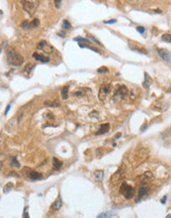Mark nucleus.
<instances>
[{"instance_id": "nucleus-1", "label": "nucleus", "mask_w": 171, "mask_h": 218, "mask_svg": "<svg viewBox=\"0 0 171 218\" xmlns=\"http://www.w3.org/2000/svg\"><path fill=\"white\" fill-rule=\"evenodd\" d=\"M6 56H7V62H8L10 66H20L21 64H23V62H24V58H23L20 53H18L14 48L9 49L6 53Z\"/></svg>"}, {"instance_id": "nucleus-2", "label": "nucleus", "mask_w": 171, "mask_h": 218, "mask_svg": "<svg viewBox=\"0 0 171 218\" xmlns=\"http://www.w3.org/2000/svg\"><path fill=\"white\" fill-rule=\"evenodd\" d=\"M23 5V9L29 14L30 16H33L35 12H36L37 8L39 6V1H30V0H26V1H21Z\"/></svg>"}, {"instance_id": "nucleus-3", "label": "nucleus", "mask_w": 171, "mask_h": 218, "mask_svg": "<svg viewBox=\"0 0 171 218\" xmlns=\"http://www.w3.org/2000/svg\"><path fill=\"white\" fill-rule=\"evenodd\" d=\"M23 173H24L25 177L29 178L30 180H33V182H35V180H40L43 178V175L42 173L32 170V169L28 168V167H25L23 169Z\"/></svg>"}, {"instance_id": "nucleus-4", "label": "nucleus", "mask_w": 171, "mask_h": 218, "mask_svg": "<svg viewBox=\"0 0 171 218\" xmlns=\"http://www.w3.org/2000/svg\"><path fill=\"white\" fill-rule=\"evenodd\" d=\"M120 193L123 194V196L127 199H131L135 195V189L133 186L128 184L127 182H123L120 187Z\"/></svg>"}, {"instance_id": "nucleus-5", "label": "nucleus", "mask_w": 171, "mask_h": 218, "mask_svg": "<svg viewBox=\"0 0 171 218\" xmlns=\"http://www.w3.org/2000/svg\"><path fill=\"white\" fill-rule=\"evenodd\" d=\"M129 93H130V91H129L128 87L125 86V85H121V86H119L116 89V91H115L114 96L113 97H114V99L116 101L123 100V99H126L127 97H128Z\"/></svg>"}, {"instance_id": "nucleus-6", "label": "nucleus", "mask_w": 171, "mask_h": 218, "mask_svg": "<svg viewBox=\"0 0 171 218\" xmlns=\"http://www.w3.org/2000/svg\"><path fill=\"white\" fill-rule=\"evenodd\" d=\"M37 48H38V50L43 51L45 54H48V55L52 54V53L55 52V48L52 47L48 42L45 41V40L39 42L38 45H37Z\"/></svg>"}, {"instance_id": "nucleus-7", "label": "nucleus", "mask_w": 171, "mask_h": 218, "mask_svg": "<svg viewBox=\"0 0 171 218\" xmlns=\"http://www.w3.org/2000/svg\"><path fill=\"white\" fill-rule=\"evenodd\" d=\"M111 90H112V85L110 83H103L100 86V89H99V94H98L99 99L100 100H104L110 94Z\"/></svg>"}, {"instance_id": "nucleus-8", "label": "nucleus", "mask_w": 171, "mask_h": 218, "mask_svg": "<svg viewBox=\"0 0 171 218\" xmlns=\"http://www.w3.org/2000/svg\"><path fill=\"white\" fill-rule=\"evenodd\" d=\"M40 25V21L37 18H35L32 21H24V22L21 24V28L24 30H31V29H35V28L39 27Z\"/></svg>"}, {"instance_id": "nucleus-9", "label": "nucleus", "mask_w": 171, "mask_h": 218, "mask_svg": "<svg viewBox=\"0 0 171 218\" xmlns=\"http://www.w3.org/2000/svg\"><path fill=\"white\" fill-rule=\"evenodd\" d=\"M149 186H146L145 184H142V186L140 187V189H138V197L136 199V202H138V201H140L142 198L144 197L145 195L147 194V192H149Z\"/></svg>"}, {"instance_id": "nucleus-10", "label": "nucleus", "mask_w": 171, "mask_h": 218, "mask_svg": "<svg viewBox=\"0 0 171 218\" xmlns=\"http://www.w3.org/2000/svg\"><path fill=\"white\" fill-rule=\"evenodd\" d=\"M157 53H158V55L160 56L161 59H162L163 61H165V62H170L171 54H170V52L168 50H166V49H158Z\"/></svg>"}, {"instance_id": "nucleus-11", "label": "nucleus", "mask_w": 171, "mask_h": 218, "mask_svg": "<svg viewBox=\"0 0 171 218\" xmlns=\"http://www.w3.org/2000/svg\"><path fill=\"white\" fill-rule=\"evenodd\" d=\"M75 42H79V47L81 48V49H83L85 47V46H89V44H90V41L88 40V39H84V38H82V37H76V38H74L73 39Z\"/></svg>"}, {"instance_id": "nucleus-12", "label": "nucleus", "mask_w": 171, "mask_h": 218, "mask_svg": "<svg viewBox=\"0 0 171 218\" xmlns=\"http://www.w3.org/2000/svg\"><path fill=\"white\" fill-rule=\"evenodd\" d=\"M33 58L36 60V61H39L41 62H50V58L46 57V56H44V55H40L39 53H34Z\"/></svg>"}, {"instance_id": "nucleus-13", "label": "nucleus", "mask_w": 171, "mask_h": 218, "mask_svg": "<svg viewBox=\"0 0 171 218\" xmlns=\"http://www.w3.org/2000/svg\"><path fill=\"white\" fill-rule=\"evenodd\" d=\"M153 83V80H152V78L149 76V75L147 73H144V82L142 83V85H144V87L145 89H149V86Z\"/></svg>"}, {"instance_id": "nucleus-14", "label": "nucleus", "mask_w": 171, "mask_h": 218, "mask_svg": "<svg viewBox=\"0 0 171 218\" xmlns=\"http://www.w3.org/2000/svg\"><path fill=\"white\" fill-rule=\"evenodd\" d=\"M110 130V124L109 123H105V124H102L100 126V128H99L98 131L96 132V135L99 136V135H102V134H105L107 133L108 131Z\"/></svg>"}, {"instance_id": "nucleus-15", "label": "nucleus", "mask_w": 171, "mask_h": 218, "mask_svg": "<svg viewBox=\"0 0 171 218\" xmlns=\"http://www.w3.org/2000/svg\"><path fill=\"white\" fill-rule=\"evenodd\" d=\"M61 205H62V199H61V196L59 195L57 198L55 200V202L50 206V208H52V210H59V208L61 207Z\"/></svg>"}, {"instance_id": "nucleus-16", "label": "nucleus", "mask_w": 171, "mask_h": 218, "mask_svg": "<svg viewBox=\"0 0 171 218\" xmlns=\"http://www.w3.org/2000/svg\"><path fill=\"white\" fill-rule=\"evenodd\" d=\"M62 166H63V163L61 161H59L55 157L52 158V169H54V171H59Z\"/></svg>"}, {"instance_id": "nucleus-17", "label": "nucleus", "mask_w": 171, "mask_h": 218, "mask_svg": "<svg viewBox=\"0 0 171 218\" xmlns=\"http://www.w3.org/2000/svg\"><path fill=\"white\" fill-rule=\"evenodd\" d=\"M154 109L159 111H165L166 109H168V104L165 102H159L156 105H154Z\"/></svg>"}, {"instance_id": "nucleus-18", "label": "nucleus", "mask_w": 171, "mask_h": 218, "mask_svg": "<svg viewBox=\"0 0 171 218\" xmlns=\"http://www.w3.org/2000/svg\"><path fill=\"white\" fill-rule=\"evenodd\" d=\"M94 175H95V178L97 182H102V180L104 178V171L102 170H97L94 173Z\"/></svg>"}, {"instance_id": "nucleus-19", "label": "nucleus", "mask_w": 171, "mask_h": 218, "mask_svg": "<svg viewBox=\"0 0 171 218\" xmlns=\"http://www.w3.org/2000/svg\"><path fill=\"white\" fill-rule=\"evenodd\" d=\"M87 87H81V88H79V89H77V90H75L74 91V93H73V95L74 96H82V95H84V93L85 92H87V91H91V89H89V90H86V91H84L85 89H86Z\"/></svg>"}, {"instance_id": "nucleus-20", "label": "nucleus", "mask_w": 171, "mask_h": 218, "mask_svg": "<svg viewBox=\"0 0 171 218\" xmlns=\"http://www.w3.org/2000/svg\"><path fill=\"white\" fill-rule=\"evenodd\" d=\"M10 167L12 168H20V163L18 162L17 157H11V163H10Z\"/></svg>"}, {"instance_id": "nucleus-21", "label": "nucleus", "mask_w": 171, "mask_h": 218, "mask_svg": "<svg viewBox=\"0 0 171 218\" xmlns=\"http://www.w3.org/2000/svg\"><path fill=\"white\" fill-rule=\"evenodd\" d=\"M13 186H14V184H12V182H8V184H6L5 186L3 187V192L4 193H9V192L13 189Z\"/></svg>"}, {"instance_id": "nucleus-22", "label": "nucleus", "mask_w": 171, "mask_h": 218, "mask_svg": "<svg viewBox=\"0 0 171 218\" xmlns=\"http://www.w3.org/2000/svg\"><path fill=\"white\" fill-rule=\"evenodd\" d=\"M46 106H48V107H57V106H59V102L57 100H54V101H45L44 102Z\"/></svg>"}, {"instance_id": "nucleus-23", "label": "nucleus", "mask_w": 171, "mask_h": 218, "mask_svg": "<svg viewBox=\"0 0 171 218\" xmlns=\"http://www.w3.org/2000/svg\"><path fill=\"white\" fill-rule=\"evenodd\" d=\"M68 88H69L68 85H65V86L61 89V96H62V98H63V99H67V97H68Z\"/></svg>"}, {"instance_id": "nucleus-24", "label": "nucleus", "mask_w": 171, "mask_h": 218, "mask_svg": "<svg viewBox=\"0 0 171 218\" xmlns=\"http://www.w3.org/2000/svg\"><path fill=\"white\" fill-rule=\"evenodd\" d=\"M87 39H89V40H91V41H93L94 43L96 44V45H98V46H100V47H102V44H101V42L98 40V39H96V38H94L93 36H91V35H87Z\"/></svg>"}, {"instance_id": "nucleus-25", "label": "nucleus", "mask_w": 171, "mask_h": 218, "mask_svg": "<svg viewBox=\"0 0 171 218\" xmlns=\"http://www.w3.org/2000/svg\"><path fill=\"white\" fill-rule=\"evenodd\" d=\"M161 40L163 42H166V43L169 44L171 42V37H170V34H164L162 37H161Z\"/></svg>"}, {"instance_id": "nucleus-26", "label": "nucleus", "mask_w": 171, "mask_h": 218, "mask_svg": "<svg viewBox=\"0 0 171 218\" xmlns=\"http://www.w3.org/2000/svg\"><path fill=\"white\" fill-rule=\"evenodd\" d=\"M33 68H34V66L33 64H28L26 66H25V69H24V73H27V75H29L30 73H31V71L33 69Z\"/></svg>"}, {"instance_id": "nucleus-27", "label": "nucleus", "mask_w": 171, "mask_h": 218, "mask_svg": "<svg viewBox=\"0 0 171 218\" xmlns=\"http://www.w3.org/2000/svg\"><path fill=\"white\" fill-rule=\"evenodd\" d=\"M62 28H63V30H64V29H70V28H71L70 22H69L68 20L64 19V20H63V23H62Z\"/></svg>"}, {"instance_id": "nucleus-28", "label": "nucleus", "mask_w": 171, "mask_h": 218, "mask_svg": "<svg viewBox=\"0 0 171 218\" xmlns=\"http://www.w3.org/2000/svg\"><path fill=\"white\" fill-rule=\"evenodd\" d=\"M130 48H131L133 51H137V52L140 53V54H145V55L147 54V52L144 50V49H140V48H138V47H135V48H133V47H131V46H130Z\"/></svg>"}, {"instance_id": "nucleus-29", "label": "nucleus", "mask_w": 171, "mask_h": 218, "mask_svg": "<svg viewBox=\"0 0 171 218\" xmlns=\"http://www.w3.org/2000/svg\"><path fill=\"white\" fill-rule=\"evenodd\" d=\"M108 69L106 68V66H101V68H99L97 69V73H108Z\"/></svg>"}, {"instance_id": "nucleus-30", "label": "nucleus", "mask_w": 171, "mask_h": 218, "mask_svg": "<svg viewBox=\"0 0 171 218\" xmlns=\"http://www.w3.org/2000/svg\"><path fill=\"white\" fill-rule=\"evenodd\" d=\"M136 29H137V31H138L140 34H144V32H145V28L142 27V26H138L137 28H136Z\"/></svg>"}, {"instance_id": "nucleus-31", "label": "nucleus", "mask_w": 171, "mask_h": 218, "mask_svg": "<svg viewBox=\"0 0 171 218\" xmlns=\"http://www.w3.org/2000/svg\"><path fill=\"white\" fill-rule=\"evenodd\" d=\"M57 36H59L61 38H64V37L66 36V33H65V31L64 30H61V31H59V32H57Z\"/></svg>"}, {"instance_id": "nucleus-32", "label": "nucleus", "mask_w": 171, "mask_h": 218, "mask_svg": "<svg viewBox=\"0 0 171 218\" xmlns=\"http://www.w3.org/2000/svg\"><path fill=\"white\" fill-rule=\"evenodd\" d=\"M55 7H57V9H59L61 6V0H55Z\"/></svg>"}, {"instance_id": "nucleus-33", "label": "nucleus", "mask_w": 171, "mask_h": 218, "mask_svg": "<svg viewBox=\"0 0 171 218\" xmlns=\"http://www.w3.org/2000/svg\"><path fill=\"white\" fill-rule=\"evenodd\" d=\"M112 214V212H107V213H102V214H100L98 216V218H101V217H106V218H108L110 216V215Z\"/></svg>"}, {"instance_id": "nucleus-34", "label": "nucleus", "mask_w": 171, "mask_h": 218, "mask_svg": "<svg viewBox=\"0 0 171 218\" xmlns=\"http://www.w3.org/2000/svg\"><path fill=\"white\" fill-rule=\"evenodd\" d=\"M116 22H117L116 19H112L109 21H104V24H114V23H116Z\"/></svg>"}, {"instance_id": "nucleus-35", "label": "nucleus", "mask_w": 171, "mask_h": 218, "mask_svg": "<svg viewBox=\"0 0 171 218\" xmlns=\"http://www.w3.org/2000/svg\"><path fill=\"white\" fill-rule=\"evenodd\" d=\"M24 218H30L29 214H28V207H26L24 209Z\"/></svg>"}, {"instance_id": "nucleus-36", "label": "nucleus", "mask_w": 171, "mask_h": 218, "mask_svg": "<svg viewBox=\"0 0 171 218\" xmlns=\"http://www.w3.org/2000/svg\"><path fill=\"white\" fill-rule=\"evenodd\" d=\"M166 199H167V195H164V196H163V198L161 199V203H162V204H164V203H165Z\"/></svg>"}, {"instance_id": "nucleus-37", "label": "nucleus", "mask_w": 171, "mask_h": 218, "mask_svg": "<svg viewBox=\"0 0 171 218\" xmlns=\"http://www.w3.org/2000/svg\"><path fill=\"white\" fill-rule=\"evenodd\" d=\"M121 136H122V133H117L114 137V140H117V139L119 138V137H121Z\"/></svg>"}, {"instance_id": "nucleus-38", "label": "nucleus", "mask_w": 171, "mask_h": 218, "mask_svg": "<svg viewBox=\"0 0 171 218\" xmlns=\"http://www.w3.org/2000/svg\"><path fill=\"white\" fill-rule=\"evenodd\" d=\"M10 107H11V105H10V104H9V105H7V107H6V110H5V115L7 114V113H8V111L10 110Z\"/></svg>"}, {"instance_id": "nucleus-39", "label": "nucleus", "mask_w": 171, "mask_h": 218, "mask_svg": "<svg viewBox=\"0 0 171 218\" xmlns=\"http://www.w3.org/2000/svg\"><path fill=\"white\" fill-rule=\"evenodd\" d=\"M151 12H154V13H159V14H160V13H162V12H161V10H159V9H156V10H151Z\"/></svg>"}, {"instance_id": "nucleus-40", "label": "nucleus", "mask_w": 171, "mask_h": 218, "mask_svg": "<svg viewBox=\"0 0 171 218\" xmlns=\"http://www.w3.org/2000/svg\"><path fill=\"white\" fill-rule=\"evenodd\" d=\"M1 15H2V11L0 10V16H1Z\"/></svg>"}]
</instances>
